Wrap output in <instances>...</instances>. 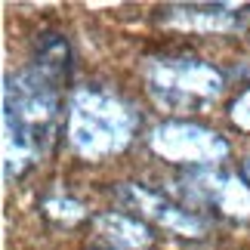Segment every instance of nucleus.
I'll return each mask as SVG.
<instances>
[{
	"instance_id": "f257e3e1",
	"label": "nucleus",
	"mask_w": 250,
	"mask_h": 250,
	"mask_svg": "<svg viewBox=\"0 0 250 250\" xmlns=\"http://www.w3.org/2000/svg\"><path fill=\"white\" fill-rule=\"evenodd\" d=\"M3 127H6V161L19 158L16 173L46 155L59 130V86L37 68L6 74L3 86Z\"/></svg>"
},
{
	"instance_id": "f03ea898",
	"label": "nucleus",
	"mask_w": 250,
	"mask_h": 250,
	"mask_svg": "<svg viewBox=\"0 0 250 250\" xmlns=\"http://www.w3.org/2000/svg\"><path fill=\"white\" fill-rule=\"evenodd\" d=\"M136 114L130 105L102 86H83L71 96L68 139L78 155L99 161L121 151L133 136Z\"/></svg>"
},
{
	"instance_id": "7ed1b4c3",
	"label": "nucleus",
	"mask_w": 250,
	"mask_h": 250,
	"mask_svg": "<svg viewBox=\"0 0 250 250\" xmlns=\"http://www.w3.org/2000/svg\"><path fill=\"white\" fill-rule=\"evenodd\" d=\"M148 93L167 108H191L207 99H216L223 93V74L213 65L188 59V56H164L151 59L146 68Z\"/></svg>"
},
{
	"instance_id": "20e7f679",
	"label": "nucleus",
	"mask_w": 250,
	"mask_h": 250,
	"mask_svg": "<svg viewBox=\"0 0 250 250\" xmlns=\"http://www.w3.org/2000/svg\"><path fill=\"white\" fill-rule=\"evenodd\" d=\"M179 191L188 210H216L219 216H250V186L219 167H191L179 173Z\"/></svg>"
},
{
	"instance_id": "39448f33",
	"label": "nucleus",
	"mask_w": 250,
	"mask_h": 250,
	"mask_svg": "<svg viewBox=\"0 0 250 250\" xmlns=\"http://www.w3.org/2000/svg\"><path fill=\"white\" fill-rule=\"evenodd\" d=\"M151 148L170 164L182 167H216L229 155V146L219 133L188 121H164L151 130Z\"/></svg>"
},
{
	"instance_id": "423d86ee",
	"label": "nucleus",
	"mask_w": 250,
	"mask_h": 250,
	"mask_svg": "<svg viewBox=\"0 0 250 250\" xmlns=\"http://www.w3.org/2000/svg\"><path fill=\"white\" fill-rule=\"evenodd\" d=\"M118 195H121V201H127L136 213L155 219V223H161L164 229H170V232H176L182 238H201L204 229H207V223L195 210H188L186 204H173V201H167L164 195H158V191H151L146 186L121 182Z\"/></svg>"
},
{
	"instance_id": "0eeeda50",
	"label": "nucleus",
	"mask_w": 250,
	"mask_h": 250,
	"mask_svg": "<svg viewBox=\"0 0 250 250\" xmlns=\"http://www.w3.org/2000/svg\"><path fill=\"white\" fill-rule=\"evenodd\" d=\"M93 226H96V232H99L114 250H139V247L151 244V229L146 223H139L136 216L121 213V210L99 213L93 219Z\"/></svg>"
},
{
	"instance_id": "6e6552de",
	"label": "nucleus",
	"mask_w": 250,
	"mask_h": 250,
	"mask_svg": "<svg viewBox=\"0 0 250 250\" xmlns=\"http://www.w3.org/2000/svg\"><path fill=\"white\" fill-rule=\"evenodd\" d=\"M161 19L167 25H179V28H204V31H229L241 22V16L232 13L229 6H167L161 9Z\"/></svg>"
},
{
	"instance_id": "1a4fd4ad",
	"label": "nucleus",
	"mask_w": 250,
	"mask_h": 250,
	"mask_svg": "<svg viewBox=\"0 0 250 250\" xmlns=\"http://www.w3.org/2000/svg\"><path fill=\"white\" fill-rule=\"evenodd\" d=\"M34 68L50 78L56 86H62V81H68L71 74V50H68V41L59 34H43L41 46H37V59H34Z\"/></svg>"
},
{
	"instance_id": "9d476101",
	"label": "nucleus",
	"mask_w": 250,
	"mask_h": 250,
	"mask_svg": "<svg viewBox=\"0 0 250 250\" xmlns=\"http://www.w3.org/2000/svg\"><path fill=\"white\" fill-rule=\"evenodd\" d=\"M232 121H235L241 130L250 133V90H244V93L232 102Z\"/></svg>"
},
{
	"instance_id": "9b49d317",
	"label": "nucleus",
	"mask_w": 250,
	"mask_h": 250,
	"mask_svg": "<svg viewBox=\"0 0 250 250\" xmlns=\"http://www.w3.org/2000/svg\"><path fill=\"white\" fill-rule=\"evenodd\" d=\"M241 179L247 182V186H250V158L244 161V164H241Z\"/></svg>"
}]
</instances>
